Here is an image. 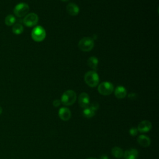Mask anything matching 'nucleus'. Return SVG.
Returning a JSON list of instances; mask_svg holds the SVG:
<instances>
[{
	"instance_id": "nucleus-1",
	"label": "nucleus",
	"mask_w": 159,
	"mask_h": 159,
	"mask_svg": "<svg viewBox=\"0 0 159 159\" xmlns=\"http://www.w3.org/2000/svg\"><path fill=\"white\" fill-rule=\"evenodd\" d=\"M84 80L85 83L90 87H96L99 81V76L95 71H89L84 75Z\"/></svg>"
},
{
	"instance_id": "nucleus-2",
	"label": "nucleus",
	"mask_w": 159,
	"mask_h": 159,
	"mask_svg": "<svg viewBox=\"0 0 159 159\" xmlns=\"http://www.w3.org/2000/svg\"><path fill=\"white\" fill-rule=\"evenodd\" d=\"M76 99V93L73 90H67L63 94L61 102L65 106H71L75 102Z\"/></svg>"
},
{
	"instance_id": "nucleus-3",
	"label": "nucleus",
	"mask_w": 159,
	"mask_h": 159,
	"mask_svg": "<svg viewBox=\"0 0 159 159\" xmlns=\"http://www.w3.org/2000/svg\"><path fill=\"white\" fill-rule=\"evenodd\" d=\"M94 44V41L91 38L86 37H83L80 40L78 43V47L81 51L87 52L93 49Z\"/></svg>"
},
{
	"instance_id": "nucleus-4",
	"label": "nucleus",
	"mask_w": 159,
	"mask_h": 159,
	"mask_svg": "<svg viewBox=\"0 0 159 159\" xmlns=\"http://www.w3.org/2000/svg\"><path fill=\"white\" fill-rule=\"evenodd\" d=\"M32 39L35 42H41L45 39L46 32L42 26H37L33 29L31 33Z\"/></svg>"
},
{
	"instance_id": "nucleus-5",
	"label": "nucleus",
	"mask_w": 159,
	"mask_h": 159,
	"mask_svg": "<svg viewBox=\"0 0 159 159\" xmlns=\"http://www.w3.org/2000/svg\"><path fill=\"white\" fill-rule=\"evenodd\" d=\"M98 91L101 94L104 96H107L111 94L113 92L114 86L110 82H102L98 86Z\"/></svg>"
},
{
	"instance_id": "nucleus-6",
	"label": "nucleus",
	"mask_w": 159,
	"mask_h": 159,
	"mask_svg": "<svg viewBox=\"0 0 159 159\" xmlns=\"http://www.w3.org/2000/svg\"><path fill=\"white\" fill-rule=\"evenodd\" d=\"M29 11V6L25 2H20L17 4L14 8V14L19 17L24 16Z\"/></svg>"
},
{
	"instance_id": "nucleus-7",
	"label": "nucleus",
	"mask_w": 159,
	"mask_h": 159,
	"mask_svg": "<svg viewBox=\"0 0 159 159\" xmlns=\"http://www.w3.org/2000/svg\"><path fill=\"white\" fill-rule=\"evenodd\" d=\"M39 21V17L35 13H30L25 16L23 19V23L27 27H33Z\"/></svg>"
},
{
	"instance_id": "nucleus-8",
	"label": "nucleus",
	"mask_w": 159,
	"mask_h": 159,
	"mask_svg": "<svg viewBox=\"0 0 159 159\" xmlns=\"http://www.w3.org/2000/svg\"><path fill=\"white\" fill-rule=\"evenodd\" d=\"M79 105L83 109L89 107V97L86 93H82L80 94L78 98Z\"/></svg>"
},
{
	"instance_id": "nucleus-9",
	"label": "nucleus",
	"mask_w": 159,
	"mask_h": 159,
	"mask_svg": "<svg viewBox=\"0 0 159 159\" xmlns=\"http://www.w3.org/2000/svg\"><path fill=\"white\" fill-rule=\"evenodd\" d=\"M137 130L141 133L147 132L152 129V124L148 120H143L139 123L137 127Z\"/></svg>"
},
{
	"instance_id": "nucleus-10",
	"label": "nucleus",
	"mask_w": 159,
	"mask_h": 159,
	"mask_svg": "<svg viewBox=\"0 0 159 159\" xmlns=\"http://www.w3.org/2000/svg\"><path fill=\"white\" fill-rule=\"evenodd\" d=\"M58 116L62 120H68L71 117V111L66 107H61L58 111Z\"/></svg>"
},
{
	"instance_id": "nucleus-11",
	"label": "nucleus",
	"mask_w": 159,
	"mask_h": 159,
	"mask_svg": "<svg viewBox=\"0 0 159 159\" xmlns=\"http://www.w3.org/2000/svg\"><path fill=\"white\" fill-rule=\"evenodd\" d=\"M124 159H137L138 157V151L135 148H130L126 150L123 155Z\"/></svg>"
},
{
	"instance_id": "nucleus-12",
	"label": "nucleus",
	"mask_w": 159,
	"mask_h": 159,
	"mask_svg": "<svg viewBox=\"0 0 159 159\" xmlns=\"http://www.w3.org/2000/svg\"><path fill=\"white\" fill-rule=\"evenodd\" d=\"M66 11L71 16H76L79 13L78 6L74 3H69L66 6Z\"/></svg>"
},
{
	"instance_id": "nucleus-13",
	"label": "nucleus",
	"mask_w": 159,
	"mask_h": 159,
	"mask_svg": "<svg viewBox=\"0 0 159 159\" xmlns=\"http://www.w3.org/2000/svg\"><path fill=\"white\" fill-rule=\"evenodd\" d=\"M114 94L117 98L123 99L125 97L127 94V91L124 86H119L115 89Z\"/></svg>"
},
{
	"instance_id": "nucleus-14",
	"label": "nucleus",
	"mask_w": 159,
	"mask_h": 159,
	"mask_svg": "<svg viewBox=\"0 0 159 159\" xmlns=\"http://www.w3.org/2000/svg\"><path fill=\"white\" fill-rule=\"evenodd\" d=\"M138 143L142 147H148L150 145V139L146 135H140L137 139Z\"/></svg>"
},
{
	"instance_id": "nucleus-15",
	"label": "nucleus",
	"mask_w": 159,
	"mask_h": 159,
	"mask_svg": "<svg viewBox=\"0 0 159 159\" xmlns=\"http://www.w3.org/2000/svg\"><path fill=\"white\" fill-rule=\"evenodd\" d=\"M87 63L89 67H90L93 70H96L98 65V60L96 57L93 56L88 58Z\"/></svg>"
},
{
	"instance_id": "nucleus-16",
	"label": "nucleus",
	"mask_w": 159,
	"mask_h": 159,
	"mask_svg": "<svg viewBox=\"0 0 159 159\" xmlns=\"http://www.w3.org/2000/svg\"><path fill=\"white\" fill-rule=\"evenodd\" d=\"M95 113H96V111L94 110L93 108H91L90 106L84 109L83 111V116L86 118H91L95 115Z\"/></svg>"
},
{
	"instance_id": "nucleus-17",
	"label": "nucleus",
	"mask_w": 159,
	"mask_h": 159,
	"mask_svg": "<svg viewBox=\"0 0 159 159\" xmlns=\"http://www.w3.org/2000/svg\"><path fill=\"white\" fill-rule=\"evenodd\" d=\"M111 152H112V155L117 158H120L122 157L123 155H124V152H123L122 149L118 147H115L112 148Z\"/></svg>"
},
{
	"instance_id": "nucleus-18",
	"label": "nucleus",
	"mask_w": 159,
	"mask_h": 159,
	"mask_svg": "<svg viewBox=\"0 0 159 159\" xmlns=\"http://www.w3.org/2000/svg\"><path fill=\"white\" fill-rule=\"evenodd\" d=\"M12 32L14 34L19 35V34H21L23 32L24 27L20 24H19V23L14 24L12 28Z\"/></svg>"
},
{
	"instance_id": "nucleus-19",
	"label": "nucleus",
	"mask_w": 159,
	"mask_h": 159,
	"mask_svg": "<svg viewBox=\"0 0 159 159\" xmlns=\"http://www.w3.org/2000/svg\"><path fill=\"white\" fill-rule=\"evenodd\" d=\"M16 21V19L15 16L12 14L7 15L5 18V24L7 26H11L15 24Z\"/></svg>"
},
{
	"instance_id": "nucleus-20",
	"label": "nucleus",
	"mask_w": 159,
	"mask_h": 159,
	"mask_svg": "<svg viewBox=\"0 0 159 159\" xmlns=\"http://www.w3.org/2000/svg\"><path fill=\"white\" fill-rule=\"evenodd\" d=\"M129 133L132 136H135L137 133H138V130L135 127H132L130 130H129Z\"/></svg>"
},
{
	"instance_id": "nucleus-21",
	"label": "nucleus",
	"mask_w": 159,
	"mask_h": 159,
	"mask_svg": "<svg viewBox=\"0 0 159 159\" xmlns=\"http://www.w3.org/2000/svg\"><path fill=\"white\" fill-rule=\"evenodd\" d=\"M90 107H91V108H93L94 110H95V111H97V109H98V107H99V104H98V103H97V102H93V103H92V104H91Z\"/></svg>"
},
{
	"instance_id": "nucleus-22",
	"label": "nucleus",
	"mask_w": 159,
	"mask_h": 159,
	"mask_svg": "<svg viewBox=\"0 0 159 159\" xmlns=\"http://www.w3.org/2000/svg\"><path fill=\"white\" fill-rule=\"evenodd\" d=\"M60 103H61V101H60V100L56 99V100L53 101V106H55V107H58V106H59L60 105Z\"/></svg>"
},
{
	"instance_id": "nucleus-23",
	"label": "nucleus",
	"mask_w": 159,
	"mask_h": 159,
	"mask_svg": "<svg viewBox=\"0 0 159 159\" xmlns=\"http://www.w3.org/2000/svg\"><path fill=\"white\" fill-rule=\"evenodd\" d=\"M100 159H108V158H107V157L106 155H102V156L101 157Z\"/></svg>"
},
{
	"instance_id": "nucleus-24",
	"label": "nucleus",
	"mask_w": 159,
	"mask_h": 159,
	"mask_svg": "<svg viewBox=\"0 0 159 159\" xmlns=\"http://www.w3.org/2000/svg\"><path fill=\"white\" fill-rule=\"evenodd\" d=\"M2 108L0 106V115L2 114Z\"/></svg>"
},
{
	"instance_id": "nucleus-25",
	"label": "nucleus",
	"mask_w": 159,
	"mask_h": 159,
	"mask_svg": "<svg viewBox=\"0 0 159 159\" xmlns=\"http://www.w3.org/2000/svg\"><path fill=\"white\" fill-rule=\"evenodd\" d=\"M87 159H97V158H88Z\"/></svg>"
},
{
	"instance_id": "nucleus-26",
	"label": "nucleus",
	"mask_w": 159,
	"mask_h": 159,
	"mask_svg": "<svg viewBox=\"0 0 159 159\" xmlns=\"http://www.w3.org/2000/svg\"><path fill=\"white\" fill-rule=\"evenodd\" d=\"M62 1H63V2H66V1H68V0H61Z\"/></svg>"
}]
</instances>
